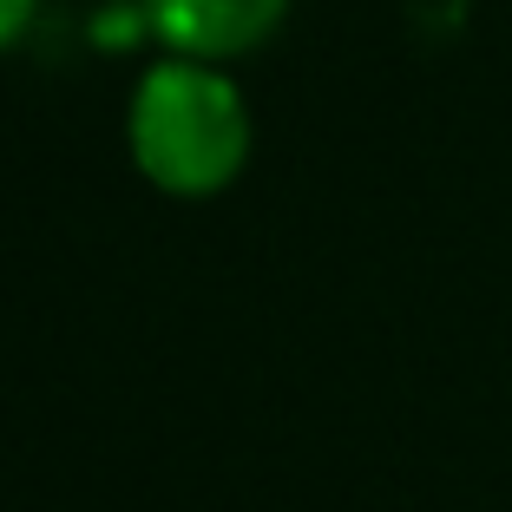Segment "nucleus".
<instances>
[{
    "mask_svg": "<svg viewBox=\"0 0 512 512\" xmlns=\"http://www.w3.org/2000/svg\"><path fill=\"white\" fill-rule=\"evenodd\" d=\"M125 145L151 191L217 197L250 165V106L217 60H151L125 106Z\"/></svg>",
    "mask_w": 512,
    "mask_h": 512,
    "instance_id": "1",
    "label": "nucleus"
},
{
    "mask_svg": "<svg viewBox=\"0 0 512 512\" xmlns=\"http://www.w3.org/2000/svg\"><path fill=\"white\" fill-rule=\"evenodd\" d=\"M145 33L165 53H191V60H243L283 27L289 0H138Z\"/></svg>",
    "mask_w": 512,
    "mask_h": 512,
    "instance_id": "2",
    "label": "nucleus"
},
{
    "mask_svg": "<svg viewBox=\"0 0 512 512\" xmlns=\"http://www.w3.org/2000/svg\"><path fill=\"white\" fill-rule=\"evenodd\" d=\"M33 7H40V0H0V53L33 27Z\"/></svg>",
    "mask_w": 512,
    "mask_h": 512,
    "instance_id": "3",
    "label": "nucleus"
}]
</instances>
